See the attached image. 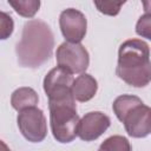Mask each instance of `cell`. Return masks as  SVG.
<instances>
[{
	"mask_svg": "<svg viewBox=\"0 0 151 151\" xmlns=\"http://www.w3.org/2000/svg\"><path fill=\"white\" fill-rule=\"evenodd\" d=\"M54 37L51 27L42 20H28L22 28L20 41L17 44L18 63L22 67L37 68L52 55Z\"/></svg>",
	"mask_w": 151,
	"mask_h": 151,
	"instance_id": "obj_1",
	"label": "cell"
},
{
	"mask_svg": "<svg viewBox=\"0 0 151 151\" xmlns=\"http://www.w3.org/2000/svg\"><path fill=\"white\" fill-rule=\"evenodd\" d=\"M117 76L127 85L144 87L151 79V63L149 45L140 39L124 41L118 51Z\"/></svg>",
	"mask_w": 151,
	"mask_h": 151,
	"instance_id": "obj_2",
	"label": "cell"
},
{
	"mask_svg": "<svg viewBox=\"0 0 151 151\" xmlns=\"http://www.w3.org/2000/svg\"><path fill=\"white\" fill-rule=\"evenodd\" d=\"M113 112L124 124L129 136L144 138L151 132V110L136 96L123 94L112 104Z\"/></svg>",
	"mask_w": 151,
	"mask_h": 151,
	"instance_id": "obj_3",
	"label": "cell"
},
{
	"mask_svg": "<svg viewBox=\"0 0 151 151\" xmlns=\"http://www.w3.org/2000/svg\"><path fill=\"white\" fill-rule=\"evenodd\" d=\"M50 123L54 139L59 143H71L78 136L79 116L74 98L48 101Z\"/></svg>",
	"mask_w": 151,
	"mask_h": 151,
	"instance_id": "obj_4",
	"label": "cell"
},
{
	"mask_svg": "<svg viewBox=\"0 0 151 151\" xmlns=\"http://www.w3.org/2000/svg\"><path fill=\"white\" fill-rule=\"evenodd\" d=\"M18 127L21 134L32 143L42 142L47 134V123L46 118L40 109L37 106H31L19 111Z\"/></svg>",
	"mask_w": 151,
	"mask_h": 151,
	"instance_id": "obj_5",
	"label": "cell"
},
{
	"mask_svg": "<svg viewBox=\"0 0 151 151\" xmlns=\"http://www.w3.org/2000/svg\"><path fill=\"white\" fill-rule=\"evenodd\" d=\"M58 66L70 73H84L90 64V57L86 48L79 42L65 41L57 48Z\"/></svg>",
	"mask_w": 151,
	"mask_h": 151,
	"instance_id": "obj_6",
	"label": "cell"
},
{
	"mask_svg": "<svg viewBox=\"0 0 151 151\" xmlns=\"http://www.w3.org/2000/svg\"><path fill=\"white\" fill-rule=\"evenodd\" d=\"M72 81V73H70L65 68L60 66L52 68L44 79V91L48 97V101L73 98L71 93Z\"/></svg>",
	"mask_w": 151,
	"mask_h": 151,
	"instance_id": "obj_7",
	"label": "cell"
},
{
	"mask_svg": "<svg viewBox=\"0 0 151 151\" xmlns=\"http://www.w3.org/2000/svg\"><path fill=\"white\" fill-rule=\"evenodd\" d=\"M59 26L64 38L67 41L80 42L85 38L87 21L80 11L76 8H67L60 13Z\"/></svg>",
	"mask_w": 151,
	"mask_h": 151,
	"instance_id": "obj_8",
	"label": "cell"
},
{
	"mask_svg": "<svg viewBox=\"0 0 151 151\" xmlns=\"http://www.w3.org/2000/svg\"><path fill=\"white\" fill-rule=\"evenodd\" d=\"M110 124V118L103 112H88L81 119H79L78 136L81 140L92 142L99 138L109 129Z\"/></svg>",
	"mask_w": 151,
	"mask_h": 151,
	"instance_id": "obj_9",
	"label": "cell"
},
{
	"mask_svg": "<svg viewBox=\"0 0 151 151\" xmlns=\"http://www.w3.org/2000/svg\"><path fill=\"white\" fill-rule=\"evenodd\" d=\"M98 90V83L97 80L87 73H81L76 79H73L71 85V93L74 98V100L78 101H88L91 100Z\"/></svg>",
	"mask_w": 151,
	"mask_h": 151,
	"instance_id": "obj_10",
	"label": "cell"
},
{
	"mask_svg": "<svg viewBox=\"0 0 151 151\" xmlns=\"http://www.w3.org/2000/svg\"><path fill=\"white\" fill-rule=\"evenodd\" d=\"M38 101L39 97L37 92L31 87H19L12 93L11 97L12 107L18 112L31 106H37Z\"/></svg>",
	"mask_w": 151,
	"mask_h": 151,
	"instance_id": "obj_11",
	"label": "cell"
},
{
	"mask_svg": "<svg viewBox=\"0 0 151 151\" xmlns=\"http://www.w3.org/2000/svg\"><path fill=\"white\" fill-rule=\"evenodd\" d=\"M12 8L24 18H33L40 8V0H7Z\"/></svg>",
	"mask_w": 151,
	"mask_h": 151,
	"instance_id": "obj_12",
	"label": "cell"
},
{
	"mask_svg": "<svg viewBox=\"0 0 151 151\" xmlns=\"http://www.w3.org/2000/svg\"><path fill=\"white\" fill-rule=\"evenodd\" d=\"M126 1L127 0H93V4L100 13L114 17L120 12L122 6Z\"/></svg>",
	"mask_w": 151,
	"mask_h": 151,
	"instance_id": "obj_13",
	"label": "cell"
},
{
	"mask_svg": "<svg viewBox=\"0 0 151 151\" xmlns=\"http://www.w3.org/2000/svg\"><path fill=\"white\" fill-rule=\"evenodd\" d=\"M99 150H118V151H129L131 150V145L129 140L123 136H112L107 138L100 146Z\"/></svg>",
	"mask_w": 151,
	"mask_h": 151,
	"instance_id": "obj_14",
	"label": "cell"
},
{
	"mask_svg": "<svg viewBox=\"0 0 151 151\" xmlns=\"http://www.w3.org/2000/svg\"><path fill=\"white\" fill-rule=\"evenodd\" d=\"M14 29V21L12 17L5 12H0V40L9 38Z\"/></svg>",
	"mask_w": 151,
	"mask_h": 151,
	"instance_id": "obj_15",
	"label": "cell"
},
{
	"mask_svg": "<svg viewBox=\"0 0 151 151\" xmlns=\"http://www.w3.org/2000/svg\"><path fill=\"white\" fill-rule=\"evenodd\" d=\"M151 17L150 13L146 12L143 17L139 18L137 26H136V32L137 34L146 38V39H151V34H150V29H151Z\"/></svg>",
	"mask_w": 151,
	"mask_h": 151,
	"instance_id": "obj_16",
	"label": "cell"
},
{
	"mask_svg": "<svg viewBox=\"0 0 151 151\" xmlns=\"http://www.w3.org/2000/svg\"><path fill=\"white\" fill-rule=\"evenodd\" d=\"M0 150H8V146L2 140H0Z\"/></svg>",
	"mask_w": 151,
	"mask_h": 151,
	"instance_id": "obj_17",
	"label": "cell"
},
{
	"mask_svg": "<svg viewBox=\"0 0 151 151\" xmlns=\"http://www.w3.org/2000/svg\"><path fill=\"white\" fill-rule=\"evenodd\" d=\"M144 6H145V9L147 12L149 11V0H144Z\"/></svg>",
	"mask_w": 151,
	"mask_h": 151,
	"instance_id": "obj_18",
	"label": "cell"
}]
</instances>
